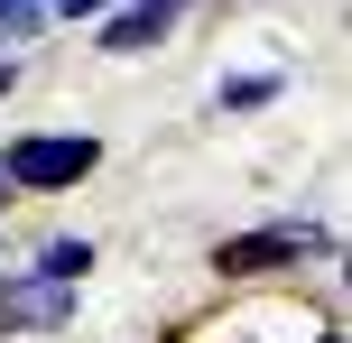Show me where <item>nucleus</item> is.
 Here are the masks:
<instances>
[{"label": "nucleus", "instance_id": "nucleus-1", "mask_svg": "<svg viewBox=\"0 0 352 343\" xmlns=\"http://www.w3.org/2000/svg\"><path fill=\"white\" fill-rule=\"evenodd\" d=\"M93 167H102V140H93V130H19V140L0 148L10 195H74Z\"/></svg>", "mask_w": 352, "mask_h": 343}, {"label": "nucleus", "instance_id": "nucleus-2", "mask_svg": "<svg viewBox=\"0 0 352 343\" xmlns=\"http://www.w3.org/2000/svg\"><path fill=\"white\" fill-rule=\"evenodd\" d=\"M297 260H334V232L324 223H260V232L213 241V278H278Z\"/></svg>", "mask_w": 352, "mask_h": 343}, {"label": "nucleus", "instance_id": "nucleus-3", "mask_svg": "<svg viewBox=\"0 0 352 343\" xmlns=\"http://www.w3.org/2000/svg\"><path fill=\"white\" fill-rule=\"evenodd\" d=\"M74 278H47V269H0V334H56L74 325Z\"/></svg>", "mask_w": 352, "mask_h": 343}, {"label": "nucleus", "instance_id": "nucleus-4", "mask_svg": "<svg viewBox=\"0 0 352 343\" xmlns=\"http://www.w3.org/2000/svg\"><path fill=\"white\" fill-rule=\"evenodd\" d=\"M176 10H186V0H111V10L93 19V37H102V56H148V47H167Z\"/></svg>", "mask_w": 352, "mask_h": 343}, {"label": "nucleus", "instance_id": "nucleus-5", "mask_svg": "<svg viewBox=\"0 0 352 343\" xmlns=\"http://www.w3.org/2000/svg\"><path fill=\"white\" fill-rule=\"evenodd\" d=\"M28 269H47V278H74V288H84V269H93V241H84V232H56L47 251L28 260Z\"/></svg>", "mask_w": 352, "mask_h": 343}, {"label": "nucleus", "instance_id": "nucleus-6", "mask_svg": "<svg viewBox=\"0 0 352 343\" xmlns=\"http://www.w3.org/2000/svg\"><path fill=\"white\" fill-rule=\"evenodd\" d=\"M37 28H56V10H47V0H0V47H28Z\"/></svg>", "mask_w": 352, "mask_h": 343}, {"label": "nucleus", "instance_id": "nucleus-7", "mask_svg": "<svg viewBox=\"0 0 352 343\" xmlns=\"http://www.w3.org/2000/svg\"><path fill=\"white\" fill-rule=\"evenodd\" d=\"M278 93H287L278 74H232V84L213 93V102H223V111H269V102H278Z\"/></svg>", "mask_w": 352, "mask_h": 343}, {"label": "nucleus", "instance_id": "nucleus-8", "mask_svg": "<svg viewBox=\"0 0 352 343\" xmlns=\"http://www.w3.org/2000/svg\"><path fill=\"white\" fill-rule=\"evenodd\" d=\"M47 10H56V19H65V28H93V19H102V10H111V0H47Z\"/></svg>", "mask_w": 352, "mask_h": 343}, {"label": "nucleus", "instance_id": "nucleus-9", "mask_svg": "<svg viewBox=\"0 0 352 343\" xmlns=\"http://www.w3.org/2000/svg\"><path fill=\"white\" fill-rule=\"evenodd\" d=\"M10 93H19V56L0 47V102H10Z\"/></svg>", "mask_w": 352, "mask_h": 343}, {"label": "nucleus", "instance_id": "nucleus-10", "mask_svg": "<svg viewBox=\"0 0 352 343\" xmlns=\"http://www.w3.org/2000/svg\"><path fill=\"white\" fill-rule=\"evenodd\" d=\"M316 343H343V325H324V334H316Z\"/></svg>", "mask_w": 352, "mask_h": 343}]
</instances>
